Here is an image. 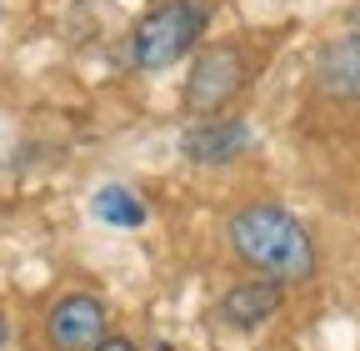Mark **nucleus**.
<instances>
[{"label":"nucleus","instance_id":"obj_10","mask_svg":"<svg viewBox=\"0 0 360 351\" xmlns=\"http://www.w3.org/2000/svg\"><path fill=\"white\" fill-rule=\"evenodd\" d=\"M6 341H11V321H6V312H0V351H6Z\"/></svg>","mask_w":360,"mask_h":351},{"label":"nucleus","instance_id":"obj_2","mask_svg":"<svg viewBox=\"0 0 360 351\" xmlns=\"http://www.w3.org/2000/svg\"><path fill=\"white\" fill-rule=\"evenodd\" d=\"M210 30V0H155V6L130 25L125 56L135 70H170L200 51Z\"/></svg>","mask_w":360,"mask_h":351},{"label":"nucleus","instance_id":"obj_4","mask_svg":"<svg viewBox=\"0 0 360 351\" xmlns=\"http://www.w3.org/2000/svg\"><path fill=\"white\" fill-rule=\"evenodd\" d=\"M105 331H110V316H105V301L96 291L56 296L45 306V321H40L45 351H96Z\"/></svg>","mask_w":360,"mask_h":351},{"label":"nucleus","instance_id":"obj_1","mask_svg":"<svg viewBox=\"0 0 360 351\" xmlns=\"http://www.w3.org/2000/svg\"><path fill=\"white\" fill-rule=\"evenodd\" d=\"M225 246H231L236 266L250 276H270L281 286H300L321 271V246L310 226L281 201H245L225 216Z\"/></svg>","mask_w":360,"mask_h":351},{"label":"nucleus","instance_id":"obj_6","mask_svg":"<svg viewBox=\"0 0 360 351\" xmlns=\"http://www.w3.org/2000/svg\"><path fill=\"white\" fill-rule=\"evenodd\" d=\"M250 151V125L240 116H200L180 130V156L191 166H231Z\"/></svg>","mask_w":360,"mask_h":351},{"label":"nucleus","instance_id":"obj_7","mask_svg":"<svg viewBox=\"0 0 360 351\" xmlns=\"http://www.w3.org/2000/svg\"><path fill=\"white\" fill-rule=\"evenodd\" d=\"M285 306V286L270 276H245L220 296V321L231 331H260Z\"/></svg>","mask_w":360,"mask_h":351},{"label":"nucleus","instance_id":"obj_3","mask_svg":"<svg viewBox=\"0 0 360 351\" xmlns=\"http://www.w3.org/2000/svg\"><path fill=\"white\" fill-rule=\"evenodd\" d=\"M250 80H255V56L245 40H215V46L195 51L191 75L180 85V106H186L191 121L231 116V106L250 91Z\"/></svg>","mask_w":360,"mask_h":351},{"label":"nucleus","instance_id":"obj_9","mask_svg":"<svg viewBox=\"0 0 360 351\" xmlns=\"http://www.w3.org/2000/svg\"><path fill=\"white\" fill-rule=\"evenodd\" d=\"M96 351H141V346H135V341H130V336H120V331H105V336H101V346H96Z\"/></svg>","mask_w":360,"mask_h":351},{"label":"nucleus","instance_id":"obj_5","mask_svg":"<svg viewBox=\"0 0 360 351\" xmlns=\"http://www.w3.org/2000/svg\"><path fill=\"white\" fill-rule=\"evenodd\" d=\"M310 96L335 111H360V25L326 40L310 66Z\"/></svg>","mask_w":360,"mask_h":351},{"label":"nucleus","instance_id":"obj_11","mask_svg":"<svg viewBox=\"0 0 360 351\" xmlns=\"http://www.w3.org/2000/svg\"><path fill=\"white\" fill-rule=\"evenodd\" d=\"M0 16H6V0H0Z\"/></svg>","mask_w":360,"mask_h":351},{"label":"nucleus","instance_id":"obj_8","mask_svg":"<svg viewBox=\"0 0 360 351\" xmlns=\"http://www.w3.org/2000/svg\"><path fill=\"white\" fill-rule=\"evenodd\" d=\"M90 211H96L105 226H115V231H141V226L150 221V206L135 196L130 186H120V181L101 186V191H96V201H90Z\"/></svg>","mask_w":360,"mask_h":351}]
</instances>
